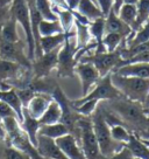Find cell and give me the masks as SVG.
<instances>
[{
	"mask_svg": "<svg viewBox=\"0 0 149 159\" xmlns=\"http://www.w3.org/2000/svg\"><path fill=\"white\" fill-rule=\"evenodd\" d=\"M39 33H40L41 38H43V36H50V35L64 33V30H63V27L61 25L60 20L49 21V20L42 19V21L39 25Z\"/></svg>",
	"mask_w": 149,
	"mask_h": 159,
	"instance_id": "cell-31",
	"label": "cell"
},
{
	"mask_svg": "<svg viewBox=\"0 0 149 159\" xmlns=\"http://www.w3.org/2000/svg\"><path fill=\"white\" fill-rule=\"evenodd\" d=\"M0 59L19 63L25 68H32V61L23 53V43L21 40L18 42H7L0 39Z\"/></svg>",
	"mask_w": 149,
	"mask_h": 159,
	"instance_id": "cell-10",
	"label": "cell"
},
{
	"mask_svg": "<svg viewBox=\"0 0 149 159\" xmlns=\"http://www.w3.org/2000/svg\"><path fill=\"white\" fill-rule=\"evenodd\" d=\"M148 40H149V20L147 22H144L143 25L141 26L129 39H127L125 41L124 48L135 47V46L141 45L143 42H147Z\"/></svg>",
	"mask_w": 149,
	"mask_h": 159,
	"instance_id": "cell-28",
	"label": "cell"
},
{
	"mask_svg": "<svg viewBox=\"0 0 149 159\" xmlns=\"http://www.w3.org/2000/svg\"><path fill=\"white\" fill-rule=\"evenodd\" d=\"M139 62H141V63H149V49L141 52V53L134 55L133 57H130L127 61H125V65H127V63H139Z\"/></svg>",
	"mask_w": 149,
	"mask_h": 159,
	"instance_id": "cell-38",
	"label": "cell"
},
{
	"mask_svg": "<svg viewBox=\"0 0 149 159\" xmlns=\"http://www.w3.org/2000/svg\"><path fill=\"white\" fill-rule=\"evenodd\" d=\"M139 138L141 139H149V117L146 118V123H144V129H143V132L138 136Z\"/></svg>",
	"mask_w": 149,
	"mask_h": 159,
	"instance_id": "cell-42",
	"label": "cell"
},
{
	"mask_svg": "<svg viewBox=\"0 0 149 159\" xmlns=\"http://www.w3.org/2000/svg\"><path fill=\"white\" fill-rule=\"evenodd\" d=\"M37 151L41 156L49 159H69L58 149L54 139L48 138L45 136L37 134Z\"/></svg>",
	"mask_w": 149,
	"mask_h": 159,
	"instance_id": "cell-16",
	"label": "cell"
},
{
	"mask_svg": "<svg viewBox=\"0 0 149 159\" xmlns=\"http://www.w3.org/2000/svg\"><path fill=\"white\" fill-rule=\"evenodd\" d=\"M106 33H117L120 34L125 39V41L128 39L133 33L132 28L125 24L122 20L120 19L118 14L113 11L109 12V14L105 18V34Z\"/></svg>",
	"mask_w": 149,
	"mask_h": 159,
	"instance_id": "cell-15",
	"label": "cell"
},
{
	"mask_svg": "<svg viewBox=\"0 0 149 159\" xmlns=\"http://www.w3.org/2000/svg\"><path fill=\"white\" fill-rule=\"evenodd\" d=\"M111 111H113L122 122L125 128L132 134L140 136L143 132L147 116L144 115L143 105L126 97H120L111 101H101Z\"/></svg>",
	"mask_w": 149,
	"mask_h": 159,
	"instance_id": "cell-1",
	"label": "cell"
},
{
	"mask_svg": "<svg viewBox=\"0 0 149 159\" xmlns=\"http://www.w3.org/2000/svg\"><path fill=\"white\" fill-rule=\"evenodd\" d=\"M78 62H89L96 67L98 70L100 77H104L107 74L113 73L115 69L125 65V61L121 59L119 49L113 53H95V52H87L80 56Z\"/></svg>",
	"mask_w": 149,
	"mask_h": 159,
	"instance_id": "cell-6",
	"label": "cell"
},
{
	"mask_svg": "<svg viewBox=\"0 0 149 159\" xmlns=\"http://www.w3.org/2000/svg\"><path fill=\"white\" fill-rule=\"evenodd\" d=\"M76 12L82 14L84 18H86L90 22L99 19V18H104L100 8L93 0H80L79 5L77 7Z\"/></svg>",
	"mask_w": 149,
	"mask_h": 159,
	"instance_id": "cell-20",
	"label": "cell"
},
{
	"mask_svg": "<svg viewBox=\"0 0 149 159\" xmlns=\"http://www.w3.org/2000/svg\"><path fill=\"white\" fill-rule=\"evenodd\" d=\"M74 33H76V42H77V48H84L91 42V34H90L89 25L80 24L74 20Z\"/></svg>",
	"mask_w": 149,
	"mask_h": 159,
	"instance_id": "cell-29",
	"label": "cell"
},
{
	"mask_svg": "<svg viewBox=\"0 0 149 159\" xmlns=\"http://www.w3.org/2000/svg\"><path fill=\"white\" fill-rule=\"evenodd\" d=\"M77 126L79 129V143L80 148L83 150L86 159H99L100 152L99 146H98V142L96 138L95 131H93V126H92V120H91V116L90 117H85L82 116L78 122H77Z\"/></svg>",
	"mask_w": 149,
	"mask_h": 159,
	"instance_id": "cell-8",
	"label": "cell"
},
{
	"mask_svg": "<svg viewBox=\"0 0 149 159\" xmlns=\"http://www.w3.org/2000/svg\"><path fill=\"white\" fill-rule=\"evenodd\" d=\"M109 131H111L112 138L122 144H126L128 142L129 137L132 134V132L127 128H125L124 125H112L109 126Z\"/></svg>",
	"mask_w": 149,
	"mask_h": 159,
	"instance_id": "cell-35",
	"label": "cell"
},
{
	"mask_svg": "<svg viewBox=\"0 0 149 159\" xmlns=\"http://www.w3.org/2000/svg\"><path fill=\"white\" fill-rule=\"evenodd\" d=\"M97 5L100 8L103 16L106 18L109 14L111 11H113V5H114V0H96Z\"/></svg>",
	"mask_w": 149,
	"mask_h": 159,
	"instance_id": "cell-37",
	"label": "cell"
},
{
	"mask_svg": "<svg viewBox=\"0 0 149 159\" xmlns=\"http://www.w3.org/2000/svg\"><path fill=\"white\" fill-rule=\"evenodd\" d=\"M103 46L107 53H113L115 50L125 47V39L117 33H106L103 38Z\"/></svg>",
	"mask_w": 149,
	"mask_h": 159,
	"instance_id": "cell-30",
	"label": "cell"
},
{
	"mask_svg": "<svg viewBox=\"0 0 149 159\" xmlns=\"http://www.w3.org/2000/svg\"><path fill=\"white\" fill-rule=\"evenodd\" d=\"M13 0H0V6H11Z\"/></svg>",
	"mask_w": 149,
	"mask_h": 159,
	"instance_id": "cell-46",
	"label": "cell"
},
{
	"mask_svg": "<svg viewBox=\"0 0 149 159\" xmlns=\"http://www.w3.org/2000/svg\"><path fill=\"white\" fill-rule=\"evenodd\" d=\"M66 134H69V131L66 129V126L63 123H61V122L55 123V124L41 125L40 128H39V131H37V134L45 136V137L54 139V140Z\"/></svg>",
	"mask_w": 149,
	"mask_h": 159,
	"instance_id": "cell-26",
	"label": "cell"
},
{
	"mask_svg": "<svg viewBox=\"0 0 149 159\" xmlns=\"http://www.w3.org/2000/svg\"><path fill=\"white\" fill-rule=\"evenodd\" d=\"M124 5V0H114V5H113V12L118 14L119 10L121 8V6Z\"/></svg>",
	"mask_w": 149,
	"mask_h": 159,
	"instance_id": "cell-44",
	"label": "cell"
},
{
	"mask_svg": "<svg viewBox=\"0 0 149 159\" xmlns=\"http://www.w3.org/2000/svg\"><path fill=\"white\" fill-rule=\"evenodd\" d=\"M74 73L78 75L82 84V95L84 97L85 95L90 93V90L96 85V83L100 80V75L98 70L92 63L89 62H78L74 67Z\"/></svg>",
	"mask_w": 149,
	"mask_h": 159,
	"instance_id": "cell-11",
	"label": "cell"
},
{
	"mask_svg": "<svg viewBox=\"0 0 149 159\" xmlns=\"http://www.w3.org/2000/svg\"><path fill=\"white\" fill-rule=\"evenodd\" d=\"M93 1H96V0H93ZM96 4H97V2H96Z\"/></svg>",
	"mask_w": 149,
	"mask_h": 159,
	"instance_id": "cell-50",
	"label": "cell"
},
{
	"mask_svg": "<svg viewBox=\"0 0 149 159\" xmlns=\"http://www.w3.org/2000/svg\"><path fill=\"white\" fill-rule=\"evenodd\" d=\"M0 116H1L2 119L8 118V117H16V118H18V116L15 114L14 109H13L11 105H8L7 103H5V102H1V101H0Z\"/></svg>",
	"mask_w": 149,
	"mask_h": 159,
	"instance_id": "cell-40",
	"label": "cell"
},
{
	"mask_svg": "<svg viewBox=\"0 0 149 159\" xmlns=\"http://www.w3.org/2000/svg\"><path fill=\"white\" fill-rule=\"evenodd\" d=\"M140 139H141V138H140ZM141 140H142V143H143L144 145H147V146L149 148V139H141Z\"/></svg>",
	"mask_w": 149,
	"mask_h": 159,
	"instance_id": "cell-48",
	"label": "cell"
},
{
	"mask_svg": "<svg viewBox=\"0 0 149 159\" xmlns=\"http://www.w3.org/2000/svg\"><path fill=\"white\" fill-rule=\"evenodd\" d=\"M91 120H92V126H93V131H95L96 138L99 146V152L101 156L104 157L113 156L124 148L125 144L119 143L112 138L109 125L104 119V116L101 114L99 107H97L96 111L91 115Z\"/></svg>",
	"mask_w": 149,
	"mask_h": 159,
	"instance_id": "cell-4",
	"label": "cell"
},
{
	"mask_svg": "<svg viewBox=\"0 0 149 159\" xmlns=\"http://www.w3.org/2000/svg\"><path fill=\"white\" fill-rule=\"evenodd\" d=\"M11 18L10 6H0V26Z\"/></svg>",
	"mask_w": 149,
	"mask_h": 159,
	"instance_id": "cell-41",
	"label": "cell"
},
{
	"mask_svg": "<svg viewBox=\"0 0 149 159\" xmlns=\"http://www.w3.org/2000/svg\"><path fill=\"white\" fill-rule=\"evenodd\" d=\"M60 48H56L50 53H45L42 56L35 59L32 62V74L34 79H43L50 74V71L57 67V59Z\"/></svg>",
	"mask_w": 149,
	"mask_h": 159,
	"instance_id": "cell-12",
	"label": "cell"
},
{
	"mask_svg": "<svg viewBox=\"0 0 149 159\" xmlns=\"http://www.w3.org/2000/svg\"><path fill=\"white\" fill-rule=\"evenodd\" d=\"M98 101L96 99H91V101H86V102H83V103H79L77 105H72L74 107V111L77 114H79L80 116H85V117H90L91 115L93 114L98 107Z\"/></svg>",
	"mask_w": 149,
	"mask_h": 159,
	"instance_id": "cell-36",
	"label": "cell"
},
{
	"mask_svg": "<svg viewBox=\"0 0 149 159\" xmlns=\"http://www.w3.org/2000/svg\"><path fill=\"white\" fill-rule=\"evenodd\" d=\"M61 117H62V109H61L60 103L56 99H53L50 102L49 107L45 111V114L39 119V123H40V126L41 125L55 124V123L61 122Z\"/></svg>",
	"mask_w": 149,
	"mask_h": 159,
	"instance_id": "cell-21",
	"label": "cell"
},
{
	"mask_svg": "<svg viewBox=\"0 0 149 159\" xmlns=\"http://www.w3.org/2000/svg\"><path fill=\"white\" fill-rule=\"evenodd\" d=\"M18 22L13 18H10L6 22L0 26V39L7 42H18L20 41L18 33Z\"/></svg>",
	"mask_w": 149,
	"mask_h": 159,
	"instance_id": "cell-25",
	"label": "cell"
},
{
	"mask_svg": "<svg viewBox=\"0 0 149 159\" xmlns=\"http://www.w3.org/2000/svg\"><path fill=\"white\" fill-rule=\"evenodd\" d=\"M136 11H138V18H136V30H138L144 22L149 20V0H139L136 4Z\"/></svg>",
	"mask_w": 149,
	"mask_h": 159,
	"instance_id": "cell-34",
	"label": "cell"
},
{
	"mask_svg": "<svg viewBox=\"0 0 149 159\" xmlns=\"http://www.w3.org/2000/svg\"><path fill=\"white\" fill-rule=\"evenodd\" d=\"M65 39H66V33H61V34L50 35V36H43L40 40V46L42 53H50L56 48H60L63 46Z\"/></svg>",
	"mask_w": 149,
	"mask_h": 159,
	"instance_id": "cell-24",
	"label": "cell"
},
{
	"mask_svg": "<svg viewBox=\"0 0 149 159\" xmlns=\"http://www.w3.org/2000/svg\"><path fill=\"white\" fill-rule=\"evenodd\" d=\"M11 18L22 27L27 40V57L33 62L35 60V41L30 24L29 8L27 5V0H13L10 6Z\"/></svg>",
	"mask_w": 149,
	"mask_h": 159,
	"instance_id": "cell-5",
	"label": "cell"
},
{
	"mask_svg": "<svg viewBox=\"0 0 149 159\" xmlns=\"http://www.w3.org/2000/svg\"><path fill=\"white\" fill-rule=\"evenodd\" d=\"M53 11L57 16V19L60 20L64 33H69L71 30H74V16L72 11L68 10V8H62V7H58L56 5H53Z\"/></svg>",
	"mask_w": 149,
	"mask_h": 159,
	"instance_id": "cell-23",
	"label": "cell"
},
{
	"mask_svg": "<svg viewBox=\"0 0 149 159\" xmlns=\"http://www.w3.org/2000/svg\"><path fill=\"white\" fill-rule=\"evenodd\" d=\"M138 1H139V0H124V4L125 5H135L136 6Z\"/></svg>",
	"mask_w": 149,
	"mask_h": 159,
	"instance_id": "cell-47",
	"label": "cell"
},
{
	"mask_svg": "<svg viewBox=\"0 0 149 159\" xmlns=\"http://www.w3.org/2000/svg\"><path fill=\"white\" fill-rule=\"evenodd\" d=\"M111 81L124 97L141 104L149 93V79L129 77L111 73Z\"/></svg>",
	"mask_w": 149,
	"mask_h": 159,
	"instance_id": "cell-3",
	"label": "cell"
},
{
	"mask_svg": "<svg viewBox=\"0 0 149 159\" xmlns=\"http://www.w3.org/2000/svg\"><path fill=\"white\" fill-rule=\"evenodd\" d=\"M113 73H117L121 76L129 77H139V79H149V63H127L115 69Z\"/></svg>",
	"mask_w": 149,
	"mask_h": 159,
	"instance_id": "cell-17",
	"label": "cell"
},
{
	"mask_svg": "<svg viewBox=\"0 0 149 159\" xmlns=\"http://www.w3.org/2000/svg\"><path fill=\"white\" fill-rule=\"evenodd\" d=\"M22 114H23V119L20 123L21 129L26 132V134L28 136L30 143L34 145L35 148H37V131L40 128V123L39 119H35L30 116L27 110L23 108L22 109Z\"/></svg>",
	"mask_w": 149,
	"mask_h": 159,
	"instance_id": "cell-18",
	"label": "cell"
},
{
	"mask_svg": "<svg viewBox=\"0 0 149 159\" xmlns=\"http://www.w3.org/2000/svg\"><path fill=\"white\" fill-rule=\"evenodd\" d=\"M134 159H140V158H135V157H134Z\"/></svg>",
	"mask_w": 149,
	"mask_h": 159,
	"instance_id": "cell-49",
	"label": "cell"
},
{
	"mask_svg": "<svg viewBox=\"0 0 149 159\" xmlns=\"http://www.w3.org/2000/svg\"><path fill=\"white\" fill-rule=\"evenodd\" d=\"M6 138V134L5 131H4V128H2V118L0 116V140H5Z\"/></svg>",
	"mask_w": 149,
	"mask_h": 159,
	"instance_id": "cell-45",
	"label": "cell"
},
{
	"mask_svg": "<svg viewBox=\"0 0 149 159\" xmlns=\"http://www.w3.org/2000/svg\"><path fill=\"white\" fill-rule=\"evenodd\" d=\"M125 146L132 152L135 158L149 159V148L142 143V140L136 134H130L129 140L125 144Z\"/></svg>",
	"mask_w": 149,
	"mask_h": 159,
	"instance_id": "cell-22",
	"label": "cell"
},
{
	"mask_svg": "<svg viewBox=\"0 0 149 159\" xmlns=\"http://www.w3.org/2000/svg\"><path fill=\"white\" fill-rule=\"evenodd\" d=\"M99 159H134V156L132 154V152H130L126 146H124L119 152L114 153L113 156H109V157L100 156Z\"/></svg>",
	"mask_w": 149,
	"mask_h": 159,
	"instance_id": "cell-39",
	"label": "cell"
},
{
	"mask_svg": "<svg viewBox=\"0 0 149 159\" xmlns=\"http://www.w3.org/2000/svg\"><path fill=\"white\" fill-rule=\"evenodd\" d=\"M35 4L43 20H58L53 11V4L50 2V0H35Z\"/></svg>",
	"mask_w": 149,
	"mask_h": 159,
	"instance_id": "cell-33",
	"label": "cell"
},
{
	"mask_svg": "<svg viewBox=\"0 0 149 159\" xmlns=\"http://www.w3.org/2000/svg\"><path fill=\"white\" fill-rule=\"evenodd\" d=\"M64 1H65L66 7H68L70 11L77 10V7H78V5H79V2H80V0H64Z\"/></svg>",
	"mask_w": 149,
	"mask_h": 159,
	"instance_id": "cell-43",
	"label": "cell"
},
{
	"mask_svg": "<svg viewBox=\"0 0 149 159\" xmlns=\"http://www.w3.org/2000/svg\"><path fill=\"white\" fill-rule=\"evenodd\" d=\"M0 101L7 103L14 109L15 114L19 118V122L21 123L23 119V114H22L23 105H22V102H21L15 88H12L10 90H0Z\"/></svg>",
	"mask_w": 149,
	"mask_h": 159,
	"instance_id": "cell-19",
	"label": "cell"
},
{
	"mask_svg": "<svg viewBox=\"0 0 149 159\" xmlns=\"http://www.w3.org/2000/svg\"><path fill=\"white\" fill-rule=\"evenodd\" d=\"M54 99L53 95L48 93H35L34 96L29 99L26 107H23L27 112L35 119H40L41 116L45 114L50 102Z\"/></svg>",
	"mask_w": 149,
	"mask_h": 159,
	"instance_id": "cell-14",
	"label": "cell"
},
{
	"mask_svg": "<svg viewBox=\"0 0 149 159\" xmlns=\"http://www.w3.org/2000/svg\"><path fill=\"white\" fill-rule=\"evenodd\" d=\"M74 28L69 33H66L63 46L61 47L58 52V59H57V75L60 77H71L74 74V67L78 63L76 60V53H77V42L76 39L74 42L71 41V38L74 36Z\"/></svg>",
	"mask_w": 149,
	"mask_h": 159,
	"instance_id": "cell-7",
	"label": "cell"
},
{
	"mask_svg": "<svg viewBox=\"0 0 149 159\" xmlns=\"http://www.w3.org/2000/svg\"><path fill=\"white\" fill-rule=\"evenodd\" d=\"M122 97V95L120 94V91L115 88L112 81H111V74H107L104 77H100V80L96 83V85L90 90L87 95H85L84 97L79 99H74L71 101V104L77 105L79 103L96 99L98 102L101 101H111V99H117Z\"/></svg>",
	"mask_w": 149,
	"mask_h": 159,
	"instance_id": "cell-9",
	"label": "cell"
},
{
	"mask_svg": "<svg viewBox=\"0 0 149 159\" xmlns=\"http://www.w3.org/2000/svg\"><path fill=\"white\" fill-rule=\"evenodd\" d=\"M55 143L58 149L69 159H86L83 150L78 144V140L71 134H66L60 138L55 139Z\"/></svg>",
	"mask_w": 149,
	"mask_h": 159,
	"instance_id": "cell-13",
	"label": "cell"
},
{
	"mask_svg": "<svg viewBox=\"0 0 149 159\" xmlns=\"http://www.w3.org/2000/svg\"><path fill=\"white\" fill-rule=\"evenodd\" d=\"M118 16L124 21L127 26H129L133 33L136 30V18H138V11L135 5H122L118 12Z\"/></svg>",
	"mask_w": 149,
	"mask_h": 159,
	"instance_id": "cell-27",
	"label": "cell"
},
{
	"mask_svg": "<svg viewBox=\"0 0 149 159\" xmlns=\"http://www.w3.org/2000/svg\"><path fill=\"white\" fill-rule=\"evenodd\" d=\"M2 128L6 134V142L13 148L27 154L29 159H49L41 156L37 149L30 143L28 136L21 129L20 122L16 117H8L2 119Z\"/></svg>",
	"mask_w": 149,
	"mask_h": 159,
	"instance_id": "cell-2",
	"label": "cell"
},
{
	"mask_svg": "<svg viewBox=\"0 0 149 159\" xmlns=\"http://www.w3.org/2000/svg\"><path fill=\"white\" fill-rule=\"evenodd\" d=\"M0 159H29V157L13 148L6 140H0Z\"/></svg>",
	"mask_w": 149,
	"mask_h": 159,
	"instance_id": "cell-32",
	"label": "cell"
}]
</instances>
